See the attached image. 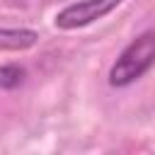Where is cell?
<instances>
[{
    "label": "cell",
    "instance_id": "7a4b0ae2",
    "mask_svg": "<svg viewBox=\"0 0 155 155\" xmlns=\"http://www.w3.org/2000/svg\"><path fill=\"white\" fill-rule=\"evenodd\" d=\"M121 0H80L68 5L65 10H61L56 15V27L58 29H78L85 27L104 15H109Z\"/></svg>",
    "mask_w": 155,
    "mask_h": 155
},
{
    "label": "cell",
    "instance_id": "3957f363",
    "mask_svg": "<svg viewBox=\"0 0 155 155\" xmlns=\"http://www.w3.org/2000/svg\"><path fill=\"white\" fill-rule=\"evenodd\" d=\"M36 39V31L29 29H0V48H29Z\"/></svg>",
    "mask_w": 155,
    "mask_h": 155
},
{
    "label": "cell",
    "instance_id": "6da1fadb",
    "mask_svg": "<svg viewBox=\"0 0 155 155\" xmlns=\"http://www.w3.org/2000/svg\"><path fill=\"white\" fill-rule=\"evenodd\" d=\"M153 58H155V36H153V31H145L121 51V56L116 58V63L109 70V85L126 87V85L136 82L145 70H150Z\"/></svg>",
    "mask_w": 155,
    "mask_h": 155
},
{
    "label": "cell",
    "instance_id": "277c9868",
    "mask_svg": "<svg viewBox=\"0 0 155 155\" xmlns=\"http://www.w3.org/2000/svg\"><path fill=\"white\" fill-rule=\"evenodd\" d=\"M24 82V68L10 63V65H2L0 68V87L2 90H15Z\"/></svg>",
    "mask_w": 155,
    "mask_h": 155
}]
</instances>
